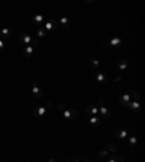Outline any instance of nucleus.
I'll list each match as a JSON object with an SVG mask.
<instances>
[{
    "label": "nucleus",
    "instance_id": "nucleus-18",
    "mask_svg": "<svg viewBox=\"0 0 145 162\" xmlns=\"http://www.w3.org/2000/svg\"><path fill=\"white\" fill-rule=\"evenodd\" d=\"M89 122H90L92 126H97V124L100 123V119H99V116H90Z\"/></svg>",
    "mask_w": 145,
    "mask_h": 162
},
{
    "label": "nucleus",
    "instance_id": "nucleus-7",
    "mask_svg": "<svg viewBox=\"0 0 145 162\" xmlns=\"http://www.w3.org/2000/svg\"><path fill=\"white\" fill-rule=\"evenodd\" d=\"M84 112H86V115H89V116H99V109H97V107H93V106H87V107L84 109Z\"/></svg>",
    "mask_w": 145,
    "mask_h": 162
},
{
    "label": "nucleus",
    "instance_id": "nucleus-25",
    "mask_svg": "<svg viewBox=\"0 0 145 162\" xmlns=\"http://www.w3.org/2000/svg\"><path fill=\"white\" fill-rule=\"evenodd\" d=\"M108 162H118V156H116V155H112V156L109 158Z\"/></svg>",
    "mask_w": 145,
    "mask_h": 162
},
{
    "label": "nucleus",
    "instance_id": "nucleus-11",
    "mask_svg": "<svg viewBox=\"0 0 145 162\" xmlns=\"http://www.w3.org/2000/svg\"><path fill=\"white\" fill-rule=\"evenodd\" d=\"M25 49H23V54H25V57L26 58H29V57H32V54H34V46H31V45H26V46H23Z\"/></svg>",
    "mask_w": 145,
    "mask_h": 162
},
{
    "label": "nucleus",
    "instance_id": "nucleus-23",
    "mask_svg": "<svg viewBox=\"0 0 145 162\" xmlns=\"http://www.w3.org/2000/svg\"><path fill=\"white\" fill-rule=\"evenodd\" d=\"M128 140H129V143L134 146V145H137V142H138V139L135 138V136H131V138H128Z\"/></svg>",
    "mask_w": 145,
    "mask_h": 162
},
{
    "label": "nucleus",
    "instance_id": "nucleus-8",
    "mask_svg": "<svg viewBox=\"0 0 145 162\" xmlns=\"http://www.w3.org/2000/svg\"><path fill=\"white\" fill-rule=\"evenodd\" d=\"M45 112H46V110H45L44 106H36L35 109H34V116H35V117H42V116L45 115Z\"/></svg>",
    "mask_w": 145,
    "mask_h": 162
},
{
    "label": "nucleus",
    "instance_id": "nucleus-10",
    "mask_svg": "<svg viewBox=\"0 0 145 162\" xmlns=\"http://www.w3.org/2000/svg\"><path fill=\"white\" fill-rule=\"evenodd\" d=\"M122 43H123V39H122V38H118V36H116V38H112V39L108 42V45H110V46H120Z\"/></svg>",
    "mask_w": 145,
    "mask_h": 162
},
{
    "label": "nucleus",
    "instance_id": "nucleus-32",
    "mask_svg": "<svg viewBox=\"0 0 145 162\" xmlns=\"http://www.w3.org/2000/svg\"><path fill=\"white\" fill-rule=\"evenodd\" d=\"M70 162H80V161H78V159H71Z\"/></svg>",
    "mask_w": 145,
    "mask_h": 162
},
{
    "label": "nucleus",
    "instance_id": "nucleus-16",
    "mask_svg": "<svg viewBox=\"0 0 145 162\" xmlns=\"http://www.w3.org/2000/svg\"><path fill=\"white\" fill-rule=\"evenodd\" d=\"M36 36H38V38H45V36H46V31L44 29V26H39V28L36 29Z\"/></svg>",
    "mask_w": 145,
    "mask_h": 162
},
{
    "label": "nucleus",
    "instance_id": "nucleus-9",
    "mask_svg": "<svg viewBox=\"0 0 145 162\" xmlns=\"http://www.w3.org/2000/svg\"><path fill=\"white\" fill-rule=\"evenodd\" d=\"M129 103H131V96L129 94H123L122 97H119V104L120 106H126L128 107Z\"/></svg>",
    "mask_w": 145,
    "mask_h": 162
},
{
    "label": "nucleus",
    "instance_id": "nucleus-19",
    "mask_svg": "<svg viewBox=\"0 0 145 162\" xmlns=\"http://www.w3.org/2000/svg\"><path fill=\"white\" fill-rule=\"evenodd\" d=\"M108 151H109V154H115V152L118 151V145H116V143H113V142H112V143H109V145H108Z\"/></svg>",
    "mask_w": 145,
    "mask_h": 162
},
{
    "label": "nucleus",
    "instance_id": "nucleus-4",
    "mask_svg": "<svg viewBox=\"0 0 145 162\" xmlns=\"http://www.w3.org/2000/svg\"><path fill=\"white\" fill-rule=\"evenodd\" d=\"M44 15L42 13H36V15H34V17H32V23L34 25H36L38 28L39 26H44Z\"/></svg>",
    "mask_w": 145,
    "mask_h": 162
},
{
    "label": "nucleus",
    "instance_id": "nucleus-33",
    "mask_svg": "<svg viewBox=\"0 0 145 162\" xmlns=\"http://www.w3.org/2000/svg\"><path fill=\"white\" fill-rule=\"evenodd\" d=\"M48 162H55V159H54V158H51V159H49Z\"/></svg>",
    "mask_w": 145,
    "mask_h": 162
},
{
    "label": "nucleus",
    "instance_id": "nucleus-12",
    "mask_svg": "<svg viewBox=\"0 0 145 162\" xmlns=\"http://www.w3.org/2000/svg\"><path fill=\"white\" fill-rule=\"evenodd\" d=\"M128 107H129L131 110H134V112H138V110H139V107H141V104H139V101L134 100V101H131V103L128 104Z\"/></svg>",
    "mask_w": 145,
    "mask_h": 162
},
{
    "label": "nucleus",
    "instance_id": "nucleus-31",
    "mask_svg": "<svg viewBox=\"0 0 145 162\" xmlns=\"http://www.w3.org/2000/svg\"><path fill=\"white\" fill-rule=\"evenodd\" d=\"M83 162H94V161H90V159H83Z\"/></svg>",
    "mask_w": 145,
    "mask_h": 162
},
{
    "label": "nucleus",
    "instance_id": "nucleus-27",
    "mask_svg": "<svg viewBox=\"0 0 145 162\" xmlns=\"http://www.w3.org/2000/svg\"><path fill=\"white\" fill-rule=\"evenodd\" d=\"M38 39H32V43H31V46H38Z\"/></svg>",
    "mask_w": 145,
    "mask_h": 162
},
{
    "label": "nucleus",
    "instance_id": "nucleus-29",
    "mask_svg": "<svg viewBox=\"0 0 145 162\" xmlns=\"http://www.w3.org/2000/svg\"><path fill=\"white\" fill-rule=\"evenodd\" d=\"M122 80V77L120 75H118V77H115V82H119V81Z\"/></svg>",
    "mask_w": 145,
    "mask_h": 162
},
{
    "label": "nucleus",
    "instance_id": "nucleus-5",
    "mask_svg": "<svg viewBox=\"0 0 145 162\" xmlns=\"http://www.w3.org/2000/svg\"><path fill=\"white\" fill-rule=\"evenodd\" d=\"M19 42L22 46H26V45H31L32 43V36L28 35V34H22L20 38H19Z\"/></svg>",
    "mask_w": 145,
    "mask_h": 162
},
{
    "label": "nucleus",
    "instance_id": "nucleus-21",
    "mask_svg": "<svg viewBox=\"0 0 145 162\" xmlns=\"http://www.w3.org/2000/svg\"><path fill=\"white\" fill-rule=\"evenodd\" d=\"M129 96H131V98H134V100H137V101H138V100H139V97H141V93H138V91H132Z\"/></svg>",
    "mask_w": 145,
    "mask_h": 162
},
{
    "label": "nucleus",
    "instance_id": "nucleus-13",
    "mask_svg": "<svg viewBox=\"0 0 145 162\" xmlns=\"http://www.w3.org/2000/svg\"><path fill=\"white\" fill-rule=\"evenodd\" d=\"M118 67H119V70H126V67H128V59L126 58H120L119 59V62H118Z\"/></svg>",
    "mask_w": 145,
    "mask_h": 162
},
{
    "label": "nucleus",
    "instance_id": "nucleus-14",
    "mask_svg": "<svg viewBox=\"0 0 145 162\" xmlns=\"http://www.w3.org/2000/svg\"><path fill=\"white\" fill-rule=\"evenodd\" d=\"M116 135H118V138H120V139H128V132H126L125 129H118V130H116Z\"/></svg>",
    "mask_w": 145,
    "mask_h": 162
},
{
    "label": "nucleus",
    "instance_id": "nucleus-2",
    "mask_svg": "<svg viewBox=\"0 0 145 162\" xmlns=\"http://www.w3.org/2000/svg\"><path fill=\"white\" fill-rule=\"evenodd\" d=\"M97 109H99V115H102L105 119H109L110 117V110H109L108 107L105 106V100L103 98H99L97 100Z\"/></svg>",
    "mask_w": 145,
    "mask_h": 162
},
{
    "label": "nucleus",
    "instance_id": "nucleus-22",
    "mask_svg": "<svg viewBox=\"0 0 145 162\" xmlns=\"http://www.w3.org/2000/svg\"><path fill=\"white\" fill-rule=\"evenodd\" d=\"M89 64H90L93 68H99V61H97V59H94V58H92V59L89 61Z\"/></svg>",
    "mask_w": 145,
    "mask_h": 162
},
{
    "label": "nucleus",
    "instance_id": "nucleus-20",
    "mask_svg": "<svg viewBox=\"0 0 145 162\" xmlns=\"http://www.w3.org/2000/svg\"><path fill=\"white\" fill-rule=\"evenodd\" d=\"M0 36H3V38H10V29L3 28V29L0 31Z\"/></svg>",
    "mask_w": 145,
    "mask_h": 162
},
{
    "label": "nucleus",
    "instance_id": "nucleus-3",
    "mask_svg": "<svg viewBox=\"0 0 145 162\" xmlns=\"http://www.w3.org/2000/svg\"><path fill=\"white\" fill-rule=\"evenodd\" d=\"M60 26V23L55 20V19H49L46 23H44V29L46 31V32H49V31H52V29H57Z\"/></svg>",
    "mask_w": 145,
    "mask_h": 162
},
{
    "label": "nucleus",
    "instance_id": "nucleus-28",
    "mask_svg": "<svg viewBox=\"0 0 145 162\" xmlns=\"http://www.w3.org/2000/svg\"><path fill=\"white\" fill-rule=\"evenodd\" d=\"M3 48H4V40H3L1 38H0V51H1Z\"/></svg>",
    "mask_w": 145,
    "mask_h": 162
},
{
    "label": "nucleus",
    "instance_id": "nucleus-30",
    "mask_svg": "<svg viewBox=\"0 0 145 162\" xmlns=\"http://www.w3.org/2000/svg\"><path fill=\"white\" fill-rule=\"evenodd\" d=\"M118 162H125V159L122 156H118Z\"/></svg>",
    "mask_w": 145,
    "mask_h": 162
},
{
    "label": "nucleus",
    "instance_id": "nucleus-15",
    "mask_svg": "<svg viewBox=\"0 0 145 162\" xmlns=\"http://www.w3.org/2000/svg\"><path fill=\"white\" fill-rule=\"evenodd\" d=\"M58 23H60V26H63V28H68V26H70V20H68V17H65V16H63Z\"/></svg>",
    "mask_w": 145,
    "mask_h": 162
},
{
    "label": "nucleus",
    "instance_id": "nucleus-26",
    "mask_svg": "<svg viewBox=\"0 0 145 162\" xmlns=\"http://www.w3.org/2000/svg\"><path fill=\"white\" fill-rule=\"evenodd\" d=\"M100 156H102V158H106V156H109V151H102V152H100Z\"/></svg>",
    "mask_w": 145,
    "mask_h": 162
},
{
    "label": "nucleus",
    "instance_id": "nucleus-17",
    "mask_svg": "<svg viewBox=\"0 0 145 162\" xmlns=\"http://www.w3.org/2000/svg\"><path fill=\"white\" fill-rule=\"evenodd\" d=\"M96 81H97L99 84H102V82H106V75H105L103 73H100V71H99V73L96 74Z\"/></svg>",
    "mask_w": 145,
    "mask_h": 162
},
{
    "label": "nucleus",
    "instance_id": "nucleus-24",
    "mask_svg": "<svg viewBox=\"0 0 145 162\" xmlns=\"http://www.w3.org/2000/svg\"><path fill=\"white\" fill-rule=\"evenodd\" d=\"M44 107H45V110H51V109L54 107V104H52L51 101H46V104H45Z\"/></svg>",
    "mask_w": 145,
    "mask_h": 162
},
{
    "label": "nucleus",
    "instance_id": "nucleus-6",
    "mask_svg": "<svg viewBox=\"0 0 145 162\" xmlns=\"http://www.w3.org/2000/svg\"><path fill=\"white\" fill-rule=\"evenodd\" d=\"M32 94L35 96L36 98H41V97H44V91L41 90V87H39L36 82H32Z\"/></svg>",
    "mask_w": 145,
    "mask_h": 162
},
{
    "label": "nucleus",
    "instance_id": "nucleus-1",
    "mask_svg": "<svg viewBox=\"0 0 145 162\" xmlns=\"http://www.w3.org/2000/svg\"><path fill=\"white\" fill-rule=\"evenodd\" d=\"M58 107H60V110L63 112V115H64V117H65V119H71V120H74V119H77V117H78L77 112H75V110H72V109H70V107H67L63 101H60V103H58Z\"/></svg>",
    "mask_w": 145,
    "mask_h": 162
}]
</instances>
